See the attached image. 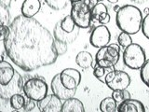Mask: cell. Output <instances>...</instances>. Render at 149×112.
<instances>
[{
	"label": "cell",
	"mask_w": 149,
	"mask_h": 112,
	"mask_svg": "<svg viewBox=\"0 0 149 112\" xmlns=\"http://www.w3.org/2000/svg\"><path fill=\"white\" fill-rule=\"evenodd\" d=\"M54 36L34 18L19 15L8 24L4 47L8 58L23 71L30 72L56 62Z\"/></svg>",
	"instance_id": "obj_1"
},
{
	"label": "cell",
	"mask_w": 149,
	"mask_h": 112,
	"mask_svg": "<svg viewBox=\"0 0 149 112\" xmlns=\"http://www.w3.org/2000/svg\"><path fill=\"white\" fill-rule=\"evenodd\" d=\"M116 23L121 32L135 35L141 30L143 12L133 5H125L116 12Z\"/></svg>",
	"instance_id": "obj_2"
},
{
	"label": "cell",
	"mask_w": 149,
	"mask_h": 112,
	"mask_svg": "<svg viewBox=\"0 0 149 112\" xmlns=\"http://www.w3.org/2000/svg\"><path fill=\"white\" fill-rule=\"evenodd\" d=\"M122 57L124 64L132 70H140L146 61V52L143 47L133 42L124 49Z\"/></svg>",
	"instance_id": "obj_3"
},
{
	"label": "cell",
	"mask_w": 149,
	"mask_h": 112,
	"mask_svg": "<svg viewBox=\"0 0 149 112\" xmlns=\"http://www.w3.org/2000/svg\"><path fill=\"white\" fill-rule=\"evenodd\" d=\"M71 3V15L76 25L82 29H86L91 26V8L86 3L80 0L70 2Z\"/></svg>",
	"instance_id": "obj_4"
},
{
	"label": "cell",
	"mask_w": 149,
	"mask_h": 112,
	"mask_svg": "<svg viewBox=\"0 0 149 112\" xmlns=\"http://www.w3.org/2000/svg\"><path fill=\"white\" fill-rule=\"evenodd\" d=\"M120 57V46L118 43H112L102 47L95 55V64L105 67H111L118 63Z\"/></svg>",
	"instance_id": "obj_5"
},
{
	"label": "cell",
	"mask_w": 149,
	"mask_h": 112,
	"mask_svg": "<svg viewBox=\"0 0 149 112\" xmlns=\"http://www.w3.org/2000/svg\"><path fill=\"white\" fill-rule=\"evenodd\" d=\"M22 91L28 99L38 102L48 94V84L43 78H32L24 83Z\"/></svg>",
	"instance_id": "obj_6"
},
{
	"label": "cell",
	"mask_w": 149,
	"mask_h": 112,
	"mask_svg": "<svg viewBox=\"0 0 149 112\" xmlns=\"http://www.w3.org/2000/svg\"><path fill=\"white\" fill-rule=\"evenodd\" d=\"M104 83L112 91L125 90L130 84V77L127 72L114 69L107 74Z\"/></svg>",
	"instance_id": "obj_7"
},
{
	"label": "cell",
	"mask_w": 149,
	"mask_h": 112,
	"mask_svg": "<svg viewBox=\"0 0 149 112\" xmlns=\"http://www.w3.org/2000/svg\"><path fill=\"white\" fill-rule=\"evenodd\" d=\"M23 78L20 73L15 72L13 78L8 84H0V98L4 100H9L13 94L21 93L23 90Z\"/></svg>",
	"instance_id": "obj_8"
},
{
	"label": "cell",
	"mask_w": 149,
	"mask_h": 112,
	"mask_svg": "<svg viewBox=\"0 0 149 112\" xmlns=\"http://www.w3.org/2000/svg\"><path fill=\"white\" fill-rule=\"evenodd\" d=\"M111 40V34L109 29L104 24H100L96 26L90 37V43L94 48L100 49L102 47L107 46Z\"/></svg>",
	"instance_id": "obj_9"
},
{
	"label": "cell",
	"mask_w": 149,
	"mask_h": 112,
	"mask_svg": "<svg viewBox=\"0 0 149 112\" xmlns=\"http://www.w3.org/2000/svg\"><path fill=\"white\" fill-rule=\"evenodd\" d=\"M61 81L69 90H77L81 82V74L74 68H66L60 73Z\"/></svg>",
	"instance_id": "obj_10"
},
{
	"label": "cell",
	"mask_w": 149,
	"mask_h": 112,
	"mask_svg": "<svg viewBox=\"0 0 149 112\" xmlns=\"http://www.w3.org/2000/svg\"><path fill=\"white\" fill-rule=\"evenodd\" d=\"M38 109L41 112H62V99L52 94H47L44 98L38 101Z\"/></svg>",
	"instance_id": "obj_11"
},
{
	"label": "cell",
	"mask_w": 149,
	"mask_h": 112,
	"mask_svg": "<svg viewBox=\"0 0 149 112\" xmlns=\"http://www.w3.org/2000/svg\"><path fill=\"white\" fill-rule=\"evenodd\" d=\"M50 88L51 91H52V93L57 95L62 100H66L71 97H74L77 92V90H69V89H67L63 85L62 81H61L60 73L53 77L50 83Z\"/></svg>",
	"instance_id": "obj_12"
},
{
	"label": "cell",
	"mask_w": 149,
	"mask_h": 112,
	"mask_svg": "<svg viewBox=\"0 0 149 112\" xmlns=\"http://www.w3.org/2000/svg\"><path fill=\"white\" fill-rule=\"evenodd\" d=\"M79 31H80V28H77L74 32L72 33H67L64 30H63L60 26V22H58L54 26L53 29V36L55 39L60 40L62 42H64L66 44L73 43V42L77 39V37L79 34Z\"/></svg>",
	"instance_id": "obj_13"
},
{
	"label": "cell",
	"mask_w": 149,
	"mask_h": 112,
	"mask_svg": "<svg viewBox=\"0 0 149 112\" xmlns=\"http://www.w3.org/2000/svg\"><path fill=\"white\" fill-rule=\"evenodd\" d=\"M116 111L118 112H144L146 108L143 103L137 99H132V97L129 99L123 101L118 105V109Z\"/></svg>",
	"instance_id": "obj_14"
},
{
	"label": "cell",
	"mask_w": 149,
	"mask_h": 112,
	"mask_svg": "<svg viewBox=\"0 0 149 112\" xmlns=\"http://www.w3.org/2000/svg\"><path fill=\"white\" fill-rule=\"evenodd\" d=\"M41 8L40 0H24L22 2L21 10L22 15L27 18H33L39 12Z\"/></svg>",
	"instance_id": "obj_15"
},
{
	"label": "cell",
	"mask_w": 149,
	"mask_h": 112,
	"mask_svg": "<svg viewBox=\"0 0 149 112\" xmlns=\"http://www.w3.org/2000/svg\"><path fill=\"white\" fill-rule=\"evenodd\" d=\"M15 72L13 66L7 61L0 62V84H8L13 78Z\"/></svg>",
	"instance_id": "obj_16"
},
{
	"label": "cell",
	"mask_w": 149,
	"mask_h": 112,
	"mask_svg": "<svg viewBox=\"0 0 149 112\" xmlns=\"http://www.w3.org/2000/svg\"><path fill=\"white\" fill-rule=\"evenodd\" d=\"M85 107H84L83 103L77 99V98L71 97L69 99L64 100V103L62 106V112H84Z\"/></svg>",
	"instance_id": "obj_17"
},
{
	"label": "cell",
	"mask_w": 149,
	"mask_h": 112,
	"mask_svg": "<svg viewBox=\"0 0 149 112\" xmlns=\"http://www.w3.org/2000/svg\"><path fill=\"white\" fill-rule=\"evenodd\" d=\"M76 64L82 69H87L92 66L93 58L88 51H80L76 57Z\"/></svg>",
	"instance_id": "obj_18"
},
{
	"label": "cell",
	"mask_w": 149,
	"mask_h": 112,
	"mask_svg": "<svg viewBox=\"0 0 149 112\" xmlns=\"http://www.w3.org/2000/svg\"><path fill=\"white\" fill-rule=\"evenodd\" d=\"M114 69H115V66L105 67V66H102V65L95 64V65L93 66V76H94L98 80L104 83L107 74L110 73L111 71H113Z\"/></svg>",
	"instance_id": "obj_19"
},
{
	"label": "cell",
	"mask_w": 149,
	"mask_h": 112,
	"mask_svg": "<svg viewBox=\"0 0 149 112\" xmlns=\"http://www.w3.org/2000/svg\"><path fill=\"white\" fill-rule=\"evenodd\" d=\"M118 109V104L112 96L105 97L101 101L100 110L102 112H115Z\"/></svg>",
	"instance_id": "obj_20"
},
{
	"label": "cell",
	"mask_w": 149,
	"mask_h": 112,
	"mask_svg": "<svg viewBox=\"0 0 149 112\" xmlns=\"http://www.w3.org/2000/svg\"><path fill=\"white\" fill-rule=\"evenodd\" d=\"M25 103V98L21 93H15L9 98V104L14 110L21 111L23 108Z\"/></svg>",
	"instance_id": "obj_21"
},
{
	"label": "cell",
	"mask_w": 149,
	"mask_h": 112,
	"mask_svg": "<svg viewBox=\"0 0 149 112\" xmlns=\"http://www.w3.org/2000/svg\"><path fill=\"white\" fill-rule=\"evenodd\" d=\"M105 12H108L107 7L102 2H98L91 8V20L94 22H99L100 17Z\"/></svg>",
	"instance_id": "obj_22"
},
{
	"label": "cell",
	"mask_w": 149,
	"mask_h": 112,
	"mask_svg": "<svg viewBox=\"0 0 149 112\" xmlns=\"http://www.w3.org/2000/svg\"><path fill=\"white\" fill-rule=\"evenodd\" d=\"M59 22H60L61 28H62L63 30H64L65 32H67V33H72L76 29H77V28H79L78 26L76 25V23L74 22L71 15L65 16L63 20L59 21Z\"/></svg>",
	"instance_id": "obj_23"
},
{
	"label": "cell",
	"mask_w": 149,
	"mask_h": 112,
	"mask_svg": "<svg viewBox=\"0 0 149 112\" xmlns=\"http://www.w3.org/2000/svg\"><path fill=\"white\" fill-rule=\"evenodd\" d=\"M112 97L115 99L116 104L119 105L120 103L130 98V93L127 91V89H125V90H115L112 91Z\"/></svg>",
	"instance_id": "obj_24"
},
{
	"label": "cell",
	"mask_w": 149,
	"mask_h": 112,
	"mask_svg": "<svg viewBox=\"0 0 149 112\" xmlns=\"http://www.w3.org/2000/svg\"><path fill=\"white\" fill-rule=\"evenodd\" d=\"M118 45L121 47V48H127L129 45H130L132 43V38L130 36V34L126 32H121L119 36H118Z\"/></svg>",
	"instance_id": "obj_25"
},
{
	"label": "cell",
	"mask_w": 149,
	"mask_h": 112,
	"mask_svg": "<svg viewBox=\"0 0 149 112\" xmlns=\"http://www.w3.org/2000/svg\"><path fill=\"white\" fill-rule=\"evenodd\" d=\"M68 1L69 0H45L48 6L54 10H62L67 6Z\"/></svg>",
	"instance_id": "obj_26"
},
{
	"label": "cell",
	"mask_w": 149,
	"mask_h": 112,
	"mask_svg": "<svg viewBox=\"0 0 149 112\" xmlns=\"http://www.w3.org/2000/svg\"><path fill=\"white\" fill-rule=\"evenodd\" d=\"M140 77L142 81L149 88V59L146 61V63L140 69Z\"/></svg>",
	"instance_id": "obj_27"
},
{
	"label": "cell",
	"mask_w": 149,
	"mask_h": 112,
	"mask_svg": "<svg viewBox=\"0 0 149 112\" xmlns=\"http://www.w3.org/2000/svg\"><path fill=\"white\" fill-rule=\"evenodd\" d=\"M9 17H10V15H9L8 8L0 4V24L8 25Z\"/></svg>",
	"instance_id": "obj_28"
},
{
	"label": "cell",
	"mask_w": 149,
	"mask_h": 112,
	"mask_svg": "<svg viewBox=\"0 0 149 112\" xmlns=\"http://www.w3.org/2000/svg\"><path fill=\"white\" fill-rule=\"evenodd\" d=\"M54 48H55V50H56V52H57L58 56L63 55L67 51V44L64 43V42L55 39L54 40Z\"/></svg>",
	"instance_id": "obj_29"
},
{
	"label": "cell",
	"mask_w": 149,
	"mask_h": 112,
	"mask_svg": "<svg viewBox=\"0 0 149 112\" xmlns=\"http://www.w3.org/2000/svg\"><path fill=\"white\" fill-rule=\"evenodd\" d=\"M141 29H142V32H143V36L149 40V14L146 15V17L143 18Z\"/></svg>",
	"instance_id": "obj_30"
},
{
	"label": "cell",
	"mask_w": 149,
	"mask_h": 112,
	"mask_svg": "<svg viewBox=\"0 0 149 112\" xmlns=\"http://www.w3.org/2000/svg\"><path fill=\"white\" fill-rule=\"evenodd\" d=\"M36 107V103L34 100L32 99H28L27 101H25L24 103V106H23V108L22 109V111H32Z\"/></svg>",
	"instance_id": "obj_31"
},
{
	"label": "cell",
	"mask_w": 149,
	"mask_h": 112,
	"mask_svg": "<svg viewBox=\"0 0 149 112\" xmlns=\"http://www.w3.org/2000/svg\"><path fill=\"white\" fill-rule=\"evenodd\" d=\"M8 33V25L0 24V41H4Z\"/></svg>",
	"instance_id": "obj_32"
},
{
	"label": "cell",
	"mask_w": 149,
	"mask_h": 112,
	"mask_svg": "<svg viewBox=\"0 0 149 112\" xmlns=\"http://www.w3.org/2000/svg\"><path fill=\"white\" fill-rule=\"evenodd\" d=\"M110 19H111V16H110V14L108 12H105L100 17L99 19V22L101 23V24H104L106 25L107 23L110 22Z\"/></svg>",
	"instance_id": "obj_33"
},
{
	"label": "cell",
	"mask_w": 149,
	"mask_h": 112,
	"mask_svg": "<svg viewBox=\"0 0 149 112\" xmlns=\"http://www.w3.org/2000/svg\"><path fill=\"white\" fill-rule=\"evenodd\" d=\"M73 1H76V0H71L70 2H73ZM80 1H83L84 3H86L88 7L92 8L98 2H99V0H80Z\"/></svg>",
	"instance_id": "obj_34"
},
{
	"label": "cell",
	"mask_w": 149,
	"mask_h": 112,
	"mask_svg": "<svg viewBox=\"0 0 149 112\" xmlns=\"http://www.w3.org/2000/svg\"><path fill=\"white\" fill-rule=\"evenodd\" d=\"M0 4L3 5L4 7L6 8H9L10 7V4H11V0H0Z\"/></svg>",
	"instance_id": "obj_35"
},
{
	"label": "cell",
	"mask_w": 149,
	"mask_h": 112,
	"mask_svg": "<svg viewBox=\"0 0 149 112\" xmlns=\"http://www.w3.org/2000/svg\"><path fill=\"white\" fill-rule=\"evenodd\" d=\"M146 14V15H147V14H149V8H146L143 9V14Z\"/></svg>",
	"instance_id": "obj_36"
},
{
	"label": "cell",
	"mask_w": 149,
	"mask_h": 112,
	"mask_svg": "<svg viewBox=\"0 0 149 112\" xmlns=\"http://www.w3.org/2000/svg\"><path fill=\"white\" fill-rule=\"evenodd\" d=\"M109 3H112V4H116V3H118L119 0H107Z\"/></svg>",
	"instance_id": "obj_37"
},
{
	"label": "cell",
	"mask_w": 149,
	"mask_h": 112,
	"mask_svg": "<svg viewBox=\"0 0 149 112\" xmlns=\"http://www.w3.org/2000/svg\"><path fill=\"white\" fill-rule=\"evenodd\" d=\"M119 8H120V7L118 6V5H116V6L114 7V11H116H116H118V9H119Z\"/></svg>",
	"instance_id": "obj_38"
},
{
	"label": "cell",
	"mask_w": 149,
	"mask_h": 112,
	"mask_svg": "<svg viewBox=\"0 0 149 112\" xmlns=\"http://www.w3.org/2000/svg\"><path fill=\"white\" fill-rule=\"evenodd\" d=\"M2 61H4V57L2 55H0V62H2Z\"/></svg>",
	"instance_id": "obj_39"
},
{
	"label": "cell",
	"mask_w": 149,
	"mask_h": 112,
	"mask_svg": "<svg viewBox=\"0 0 149 112\" xmlns=\"http://www.w3.org/2000/svg\"><path fill=\"white\" fill-rule=\"evenodd\" d=\"M102 1H104V0H99V2H102Z\"/></svg>",
	"instance_id": "obj_40"
},
{
	"label": "cell",
	"mask_w": 149,
	"mask_h": 112,
	"mask_svg": "<svg viewBox=\"0 0 149 112\" xmlns=\"http://www.w3.org/2000/svg\"><path fill=\"white\" fill-rule=\"evenodd\" d=\"M132 1H136V0H132Z\"/></svg>",
	"instance_id": "obj_41"
},
{
	"label": "cell",
	"mask_w": 149,
	"mask_h": 112,
	"mask_svg": "<svg viewBox=\"0 0 149 112\" xmlns=\"http://www.w3.org/2000/svg\"><path fill=\"white\" fill-rule=\"evenodd\" d=\"M44 1H45V0H44Z\"/></svg>",
	"instance_id": "obj_42"
}]
</instances>
